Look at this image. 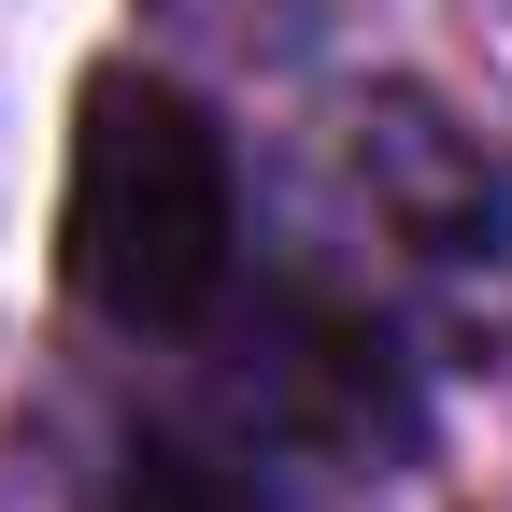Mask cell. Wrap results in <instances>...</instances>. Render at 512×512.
<instances>
[{"instance_id":"obj_3","label":"cell","mask_w":512,"mask_h":512,"mask_svg":"<svg viewBox=\"0 0 512 512\" xmlns=\"http://www.w3.org/2000/svg\"><path fill=\"white\" fill-rule=\"evenodd\" d=\"M100 512H256V484L228 456H185V441H128L114 484H100Z\"/></svg>"},{"instance_id":"obj_1","label":"cell","mask_w":512,"mask_h":512,"mask_svg":"<svg viewBox=\"0 0 512 512\" xmlns=\"http://www.w3.org/2000/svg\"><path fill=\"white\" fill-rule=\"evenodd\" d=\"M242 256V185L214 114L157 72H86L72 100V214H57V271L100 328H200Z\"/></svg>"},{"instance_id":"obj_2","label":"cell","mask_w":512,"mask_h":512,"mask_svg":"<svg viewBox=\"0 0 512 512\" xmlns=\"http://www.w3.org/2000/svg\"><path fill=\"white\" fill-rule=\"evenodd\" d=\"M256 342H271V356L242 370V413H256V427H299V441H399V427H413L399 384H384V342H370V328L285 299Z\"/></svg>"}]
</instances>
